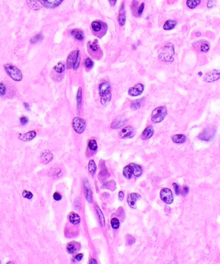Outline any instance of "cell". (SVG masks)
I'll return each instance as SVG.
<instances>
[{"mask_svg": "<svg viewBox=\"0 0 220 264\" xmlns=\"http://www.w3.org/2000/svg\"><path fill=\"white\" fill-rule=\"evenodd\" d=\"M26 3L31 9L34 10H38L41 8L40 0H26Z\"/></svg>", "mask_w": 220, "mask_h": 264, "instance_id": "7402d4cb", "label": "cell"}, {"mask_svg": "<svg viewBox=\"0 0 220 264\" xmlns=\"http://www.w3.org/2000/svg\"><path fill=\"white\" fill-rule=\"evenodd\" d=\"M138 2L136 1V0H133L132 2V5H131V8H132V13L135 16V13L137 14V12H138ZM138 16V15H137Z\"/></svg>", "mask_w": 220, "mask_h": 264, "instance_id": "f35d334b", "label": "cell"}, {"mask_svg": "<svg viewBox=\"0 0 220 264\" xmlns=\"http://www.w3.org/2000/svg\"><path fill=\"white\" fill-rule=\"evenodd\" d=\"M88 167L89 173H90L91 175H94V173L96 172L97 167H96V163H95L94 160H91L90 161H89Z\"/></svg>", "mask_w": 220, "mask_h": 264, "instance_id": "1f68e13d", "label": "cell"}, {"mask_svg": "<svg viewBox=\"0 0 220 264\" xmlns=\"http://www.w3.org/2000/svg\"><path fill=\"white\" fill-rule=\"evenodd\" d=\"M43 38V35L41 34V33H40V34H38L37 35H34L33 38H32L31 39V40H30V42H31V43H36L42 40Z\"/></svg>", "mask_w": 220, "mask_h": 264, "instance_id": "8d00e7d4", "label": "cell"}, {"mask_svg": "<svg viewBox=\"0 0 220 264\" xmlns=\"http://www.w3.org/2000/svg\"><path fill=\"white\" fill-rule=\"evenodd\" d=\"M29 119L27 117H26L25 116H23L20 118V122L22 125H25L28 123Z\"/></svg>", "mask_w": 220, "mask_h": 264, "instance_id": "bcb514c9", "label": "cell"}, {"mask_svg": "<svg viewBox=\"0 0 220 264\" xmlns=\"http://www.w3.org/2000/svg\"><path fill=\"white\" fill-rule=\"evenodd\" d=\"M5 72L14 81L19 82L23 79V74L19 69L10 63L3 65Z\"/></svg>", "mask_w": 220, "mask_h": 264, "instance_id": "3957f363", "label": "cell"}, {"mask_svg": "<svg viewBox=\"0 0 220 264\" xmlns=\"http://www.w3.org/2000/svg\"><path fill=\"white\" fill-rule=\"evenodd\" d=\"M53 159V154L49 150H43L41 154V160L42 163L47 164L50 163Z\"/></svg>", "mask_w": 220, "mask_h": 264, "instance_id": "ac0fdd59", "label": "cell"}, {"mask_svg": "<svg viewBox=\"0 0 220 264\" xmlns=\"http://www.w3.org/2000/svg\"><path fill=\"white\" fill-rule=\"evenodd\" d=\"M196 35H197V36H200V35H201V33L200 32H198L197 34H196Z\"/></svg>", "mask_w": 220, "mask_h": 264, "instance_id": "6f0895ef", "label": "cell"}, {"mask_svg": "<svg viewBox=\"0 0 220 264\" xmlns=\"http://www.w3.org/2000/svg\"><path fill=\"white\" fill-rule=\"evenodd\" d=\"M160 197L163 202L171 204L174 201V197L172 191L168 188H163L160 191Z\"/></svg>", "mask_w": 220, "mask_h": 264, "instance_id": "ba28073f", "label": "cell"}, {"mask_svg": "<svg viewBox=\"0 0 220 264\" xmlns=\"http://www.w3.org/2000/svg\"><path fill=\"white\" fill-rule=\"evenodd\" d=\"M111 224L112 227L114 229H118L119 227H120V222H119L118 219L116 218L112 219V220H111Z\"/></svg>", "mask_w": 220, "mask_h": 264, "instance_id": "ab89813d", "label": "cell"}, {"mask_svg": "<svg viewBox=\"0 0 220 264\" xmlns=\"http://www.w3.org/2000/svg\"><path fill=\"white\" fill-rule=\"evenodd\" d=\"M69 220L70 222V223H72V224L74 225H77L80 222L81 219H80L79 216L78 214L75 213H72L69 215Z\"/></svg>", "mask_w": 220, "mask_h": 264, "instance_id": "83f0119b", "label": "cell"}, {"mask_svg": "<svg viewBox=\"0 0 220 264\" xmlns=\"http://www.w3.org/2000/svg\"><path fill=\"white\" fill-rule=\"evenodd\" d=\"M207 7L208 8H212L214 6V1L213 0H209L207 2Z\"/></svg>", "mask_w": 220, "mask_h": 264, "instance_id": "f907efd6", "label": "cell"}, {"mask_svg": "<svg viewBox=\"0 0 220 264\" xmlns=\"http://www.w3.org/2000/svg\"><path fill=\"white\" fill-rule=\"evenodd\" d=\"M210 44L208 43V42H203L200 44V51L201 52L206 53L210 50Z\"/></svg>", "mask_w": 220, "mask_h": 264, "instance_id": "d590c367", "label": "cell"}, {"mask_svg": "<svg viewBox=\"0 0 220 264\" xmlns=\"http://www.w3.org/2000/svg\"><path fill=\"white\" fill-rule=\"evenodd\" d=\"M70 34L75 39V40L81 41L84 40L85 35L84 33L81 31V30L78 28H74L70 31Z\"/></svg>", "mask_w": 220, "mask_h": 264, "instance_id": "ffe728a7", "label": "cell"}, {"mask_svg": "<svg viewBox=\"0 0 220 264\" xmlns=\"http://www.w3.org/2000/svg\"><path fill=\"white\" fill-rule=\"evenodd\" d=\"M79 55L80 52L79 50H74L69 53V55L67 58L66 64V67L67 69H70L74 67V66L77 61V59H78Z\"/></svg>", "mask_w": 220, "mask_h": 264, "instance_id": "9c48e42d", "label": "cell"}, {"mask_svg": "<svg viewBox=\"0 0 220 264\" xmlns=\"http://www.w3.org/2000/svg\"><path fill=\"white\" fill-rule=\"evenodd\" d=\"M6 92H7V88H6L5 85L4 83L1 82L0 83V96L1 97L4 96L6 94Z\"/></svg>", "mask_w": 220, "mask_h": 264, "instance_id": "60d3db41", "label": "cell"}, {"mask_svg": "<svg viewBox=\"0 0 220 264\" xmlns=\"http://www.w3.org/2000/svg\"><path fill=\"white\" fill-rule=\"evenodd\" d=\"M177 25V22L176 20H172L169 19L167 20L165 23L164 25H163V29L165 31H171V30L174 28Z\"/></svg>", "mask_w": 220, "mask_h": 264, "instance_id": "484cf974", "label": "cell"}, {"mask_svg": "<svg viewBox=\"0 0 220 264\" xmlns=\"http://www.w3.org/2000/svg\"><path fill=\"white\" fill-rule=\"evenodd\" d=\"M107 171H105V172H103V171H102V172H101L100 173V176H102V179H107L108 177V176H107Z\"/></svg>", "mask_w": 220, "mask_h": 264, "instance_id": "681fc988", "label": "cell"}, {"mask_svg": "<svg viewBox=\"0 0 220 264\" xmlns=\"http://www.w3.org/2000/svg\"><path fill=\"white\" fill-rule=\"evenodd\" d=\"M220 77V72L219 70L214 69L205 74L204 80L207 83H212L218 81Z\"/></svg>", "mask_w": 220, "mask_h": 264, "instance_id": "30bf717a", "label": "cell"}, {"mask_svg": "<svg viewBox=\"0 0 220 264\" xmlns=\"http://www.w3.org/2000/svg\"><path fill=\"white\" fill-rule=\"evenodd\" d=\"M189 187H187V186H185L183 188V190L181 191V192H182V195H186L189 193Z\"/></svg>", "mask_w": 220, "mask_h": 264, "instance_id": "c3c4849f", "label": "cell"}, {"mask_svg": "<svg viewBox=\"0 0 220 264\" xmlns=\"http://www.w3.org/2000/svg\"><path fill=\"white\" fill-rule=\"evenodd\" d=\"M174 44L171 43H168L162 48L159 51L158 57L162 62L172 63L174 60Z\"/></svg>", "mask_w": 220, "mask_h": 264, "instance_id": "7a4b0ae2", "label": "cell"}, {"mask_svg": "<svg viewBox=\"0 0 220 264\" xmlns=\"http://www.w3.org/2000/svg\"><path fill=\"white\" fill-rule=\"evenodd\" d=\"M141 103H142V99H138V100L134 101L131 104L130 108H131V109H132L133 110H137L140 108V107L141 106Z\"/></svg>", "mask_w": 220, "mask_h": 264, "instance_id": "836d02e7", "label": "cell"}, {"mask_svg": "<svg viewBox=\"0 0 220 264\" xmlns=\"http://www.w3.org/2000/svg\"><path fill=\"white\" fill-rule=\"evenodd\" d=\"M125 120L123 119L122 117H119L113 121L111 124V128L114 129L120 128L125 124Z\"/></svg>", "mask_w": 220, "mask_h": 264, "instance_id": "cb8c5ba5", "label": "cell"}, {"mask_svg": "<svg viewBox=\"0 0 220 264\" xmlns=\"http://www.w3.org/2000/svg\"><path fill=\"white\" fill-rule=\"evenodd\" d=\"M86 122L83 119L76 117L72 120V127L77 133L81 134L85 131L86 129Z\"/></svg>", "mask_w": 220, "mask_h": 264, "instance_id": "52a82bcc", "label": "cell"}, {"mask_svg": "<svg viewBox=\"0 0 220 264\" xmlns=\"http://www.w3.org/2000/svg\"><path fill=\"white\" fill-rule=\"evenodd\" d=\"M216 130L214 128H207L200 133V135H199V138L201 140H207L208 141V140H210L212 139L214 136Z\"/></svg>", "mask_w": 220, "mask_h": 264, "instance_id": "8fae6325", "label": "cell"}, {"mask_svg": "<svg viewBox=\"0 0 220 264\" xmlns=\"http://www.w3.org/2000/svg\"><path fill=\"white\" fill-rule=\"evenodd\" d=\"M100 103L104 107H107L112 99V88L108 81H103L99 85Z\"/></svg>", "mask_w": 220, "mask_h": 264, "instance_id": "6da1fadb", "label": "cell"}, {"mask_svg": "<svg viewBox=\"0 0 220 264\" xmlns=\"http://www.w3.org/2000/svg\"><path fill=\"white\" fill-rule=\"evenodd\" d=\"M119 199H120V200L122 201L124 199V193L123 191H120L119 193Z\"/></svg>", "mask_w": 220, "mask_h": 264, "instance_id": "db71d44e", "label": "cell"}, {"mask_svg": "<svg viewBox=\"0 0 220 264\" xmlns=\"http://www.w3.org/2000/svg\"><path fill=\"white\" fill-rule=\"evenodd\" d=\"M107 28V23L102 21L96 20L91 23V29L93 34L99 38H102L105 35Z\"/></svg>", "mask_w": 220, "mask_h": 264, "instance_id": "277c9868", "label": "cell"}, {"mask_svg": "<svg viewBox=\"0 0 220 264\" xmlns=\"http://www.w3.org/2000/svg\"><path fill=\"white\" fill-rule=\"evenodd\" d=\"M83 256V254L82 253H79V254H78L76 255V257H75V258H76V260L80 261V260H81L82 259Z\"/></svg>", "mask_w": 220, "mask_h": 264, "instance_id": "816d5d0a", "label": "cell"}, {"mask_svg": "<svg viewBox=\"0 0 220 264\" xmlns=\"http://www.w3.org/2000/svg\"><path fill=\"white\" fill-rule=\"evenodd\" d=\"M167 115V110L165 106L156 108L151 114V120L153 123H159L162 122Z\"/></svg>", "mask_w": 220, "mask_h": 264, "instance_id": "8992f818", "label": "cell"}, {"mask_svg": "<svg viewBox=\"0 0 220 264\" xmlns=\"http://www.w3.org/2000/svg\"><path fill=\"white\" fill-rule=\"evenodd\" d=\"M67 250L68 251V253H69L70 254H73L74 253H75V251H76V247L74 244H69L67 245Z\"/></svg>", "mask_w": 220, "mask_h": 264, "instance_id": "b9f144b4", "label": "cell"}, {"mask_svg": "<svg viewBox=\"0 0 220 264\" xmlns=\"http://www.w3.org/2000/svg\"><path fill=\"white\" fill-rule=\"evenodd\" d=\"M119 135L122 139H130L135 135V131L132 127L126 126L120 131Z\"/></svg>", "mask_w": 220, "mask_h": 264, "instance_id": "5bb4252c", "label": "cell"}, {"mask_svg": "<svg viewBox=\"0 0 220 264\" xmlns=\"http://www.w3.org/2000/svg\"><path fill=\"white\" fill-rule=\"evenodd\" d=\"M172 185H173V188H174V191H175V193H176V195H179L180 193V188L179 185H178L176 183H173V184H172Z\"/></svg>", "mask_w": 220, "mask_h": 264, "instance_id": "f6af8a7d", "label": "cell"}, {"mask_svg": "<svg viewBox=\"0 0 220 264\" xmlns=\"http://www.w3.org/2000/svg\"><path fill=\"white\" fill-rule=\"evenodd\" d=\"M144 88V85L142 83H138L129 89L128 94L129 95L132 96V97H137L143 92Z\"/></svg>", "mask_w": 220, "mask_h": 264, "instance_id": "7c38bea8", "label": "cell"}, {"mask_svg": "<svg viewBox=\"0 0 220 264\" xmlns=\"http://www.w3.org/2000/svg\"><path fill=\"white\" fill-rule=\"evenodd\" d=\"M64 0H40L41 5L47 8H55L59 7Z\"/></svg>", "mask_w": 220, "mask_h": 264, "instance_id": "4fadbf2b", "label": "cell"}, {"mask_svg": "<svg viewBox=\"0 0 220 264\" xmlns=\"http://www.w3.org/2000/svg\"><path fill=\"white\" fill-rule=\"evenodd\" d=\"M87 47L89 54L93 58L96 59H100L102 58L103 52L96 40L89 41Z\"/></svg>", "mask_w": 220, "mask_h": 264, "instance_id": "5b68a950", "label": "cell"}, {"mask_svg": "<svg viewBox=\"0 0 220 264\" xmlns=\"http://www.w3.org/2000/svg\"><path fill=\"white\" fill-rule=\"evenodd\" d=\"M117 1L118 0H109V2L110 3V5H111V7H114L116 4Z\"/></svg>", "mask_w": 220, "mask_h": 264, "instance_id": "f5cc1de1", "label": "cell"}, {"mask_svg": "<svg viewBox=\"0 0 220 264\" xmlns=\"http://www.w3.org/2000/svg\"><path fill=\"white\" fill-rule=\"evenodd\" d=\"M132 167V174L136 177H139L143 173V170L140 166H139L138 164L131 163L129 164Z\"/></svg>", "mask_w": 220, "mask_h": 264, "instance_id": "603a6c76", "label": "cell"}, {"mask_svg": "<svg viewBox=\"0 0 220 264\" xmlns=\"http://www.w3.org/2000/svg\"><path fill=\"white\" fill-rule=\"evenodd\" d=\"M89 263H90V264H96L97 263V261L96 260L94 259V258H92L90 260V262H89Z\"/></svg>", "mask_w": 220, "mask_h": 264, "instance_id": "9f6ffc18", "label": "cell"}, {"mask_svg": "<svg viewBox=\"0 0 220 264\" xmlns=\"http://www.w3.org/2000/svg\"><path fill=\"white\" fill-rule=\"evenodd\" d=\"M88 148L92 151H96L97 149V142L95 140H91L88 142Z\"/></svg>", "mask_w": 220, "mask_h": 264, "instance_id": "74e56055", "label": "cell"}, {"mask_svg": "<svg viewBox=\"0 0 220 264\" xmlns=\"http://www.w3.org/2000/svg\"><path fill=\"white\" fill-rule=\"evenodd\" d=\"M172 141L177 144H182L184 143L187 140V137L183 134H176L172 136Z\"/></svg>", "mask_w": 220, "mask_h": 264, "instance_id": "d4e9b609", "label": "cell"}, {"mask_svg": "<svg viewBox=\"0 0 220 264\" xmlns=\"http://www.w3.org/2000/svg\"><path fill=\"white\" fill-rule=\"evenodd\" d=\"M123 176L127 179H130L132 176V170L131 166L130 165L125 166L124 167L123 171Z\"/></svg>", "mask_w": 220, "mask_h": 264, "instance_id": "f1b7e54d", "label": "cell"}, {"mask_svg": "<svg viewBox=\"0 0 220 264\" xmlns=\"http://www.w3.org/2000/svg\"><path fill=\"white\" fill-rule=\"evenodd\" d=\"M187 6L191 9H194L201 3V0H187Z\"/></svg>", "mask_w": 220, "mask_h": 264, "instance_id": "4dcf8cb0", "label": "cell"}, {"mask_svg": "<svg viewBox=\"0 0 220 264\" xmlns=\"http://www.w3.org/2000/svg\"><path fill=\"white\" fill-rule=\"evenodd\" d=\"M76 99H77V105H78V108L79 109L80 108H81V103H82V89L81 87H79V88H78V94H77V96H76Z\"/></svg>", "mask_w": 220, "mask_h": 264, "instance_id": "d6a6232c", "label": "cell"}, {"mask_svg": "<svg viewBox=\"0 0 220 264\" xmlns=\"http://www.w3.org/2000/svg\"><path fill=\"white\" fill-rule=\"evenodd\" d=\"M118 21L120 26H123L126 23V12L125 8L124 2L121 3L120 10H119Z\"/></svg>", "mask_w": 220, "mask_h": 264, "instance_id": "9a60e30c", "label": "cell"}, {"mask_svg": "<svg viewBox=\"0 0 220 264\" xmlns=\"http://www.w3.org/2000/svg\"><path fill=\"white\" fill-rule=\"evenodd\" d=\"M95 209H96L98 217H99V220H100L101 226H102V227H104L105 224V218H104V216H103L102 211H101L100 208L97 206H95Z\"/></svg>", "mask_w": 220, "mask_h": 264, "instance_id": "f546056e", "label": "cell"}, {"mask_svg": "<svg viewBox=\"0 0 220 264\" xmlns=\"http://www.w3.org/2000/svg\"><path fill=\"white\" fill-rule=\"evenodd\" d=\"M141 196L140 195L136 193H132L129 195V196L127 197V202L129 204V206L132 208H136V202L140 199Z\"/></svg>", "mask_w": 220, "mask_h": 264, "instance_id": "2e32d148", "label": "cell"}, {"mask_svg": "<svg viewBox=\"0 0 220 264\" xmlns=\"http://www.w3.org/2000/svg\"><path fill=\"white\" fill-rule=\"evenodd\" d=\"M154 129L152 126H148L145 129V130L143 131L141 134V139L143 140H147L150 139L154 135Z\"/></svg>", "mask_w": 220, "mask_h": 264, "instance_id": "44dd1931", "label": "cell"}, {"mask_svg": "<svg viewBox=\"0 0 220 264\" xmlns=\"http://www.w3.org/2000/svg\"><path fill=\"white\" fill-rule=\"evenodd\" d=\"M84 190L86 199L89 203H92L93 202V193H92L90 184L87 179H85L84 181Z\"/></svg>", "mask_w": 220, "mask_h": 264, "instance_id": "d6986e66", "label": "cell"}, {"mask_svg": "<svg viewBox=\"0 0 220 264\" xmlns=\"http://www.w3.org/2000/svg\"><path fill=\"white\" fill-rule=\"evenodd\" d=\"M22 195L24 198H26V199H31L33 197V195H32L31 192L26 191V190H24L23 191Z\"/></svg>", "mask_w": 220, "mask_h": 264, "instance_id": "7bdbcfd3", "label": "cell"}, {"mask_svg": "<svg viewBox=\"0 0 220 264\" xmlns=\"http://www.w3.org/2000/svg\"><path fill=\"white\" fill-rule=\"evenodd\" d=\"M65 68H66V66H65L64 63L60 61L54 66V70L57 74H63L65 72Z\"/></svg>", "mask_w": 220, "mask_h": 264, "instance_id": "4316f807", "label": "cell"}, {"mask_svg": "<svg viewBox=\"0 0 220 264\" xmlns=\"http://www.w3.org/2000/svg\"><path fill=\"white\" fill-rule=\"evenodd\" d=\"M53 198H54V199L56 201H59V200H60L61 199V196L60 195H59V193H55L54 194V195H53Z\"/></svg>", "mask_w": 220, "mask_h": 264, "instance_id": "7dc6e473", "label": "cell"}, {"mask_svg": "<svg viewBox=\"0 0 220 264\" xmlns=\"http://www.w3.org/2000/svg\"><path fill=\"white\" fill-rule=\"evenodd\" d=\"M23 105H24V107L26 110H30V105L27 103H23Z\"/></svg>", "mask_w": 220, "mask_h": 264, "instance_id": "11a10c76", "label": "cell"}, {"mask_svg": "<svg viewBox=\"0 0 220 264\" xmlns=\"http://www.w3.org/2000/svg\"><path fill=\"white\" fill-rule=\"evenodd\" d=\"M36 135L37 133L35 131H31L25 133H20L18 136V139L20 140H22V141L24 142L29 141V140L34 139L36 136Z\"/></svg>", "mask_w": 220, "mask_h": 264, "instance_id": "e0dca14e", "label": "cell"}, {"mask_svg": "<svg viewBox=\"0 0 220 264\" xmlns=\"http://www.w3.org/2000/svg\"><path fill=\"white\" fill-rule=\"evenodd\" d=\"M144 8H145V3H141V5H139V7H138V12H137V15L139 16H140L143 13L144 10Z\"/></svg>", "mask_w": 220, "mask_h": 264, "instance_id": "ee69618b", "label": "cell"}, {"mask_svg": "<svg viewBox=\"0 0 220 264\" xmlns=\"http://www.w3.org/2000/svg\"><path fill=\"white\" fill-rule=\"evenodd\" d=\"M84 64H85V68L87 69V70H91V69L93 68V67H94V62H93V61L91 58H88L85 60Z\"/></svg>", "mask_w": 220, "mask_h": 264, "instance_id": "e575fe53", "label": "cell"}]
</instances>
